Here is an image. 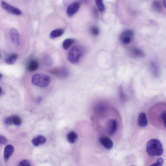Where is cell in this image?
Returning <instances> with one entry per match:
<instances>
[{
    "instance_id": "obj_16",
    "label": "cell",
    "mask_w": 166,
    "mask_h": 166,
    "mask_svg": "<svg viewBox=\"0 0 166 166\" xmlns=\"http://www.w3.org/2000/svg\"><path fill=\"white\" fill-rule=\"evenodd\" d=\"M150 68L152 74L154 77H158L159 74V69L157 64L155 62H151L150 63Z\"/></svg>"
},
{
    "instance_id": "obj_3",
    "label": "cell",
    "mask_w": 166,
    "mask_h": 166,
    "mask_svg": "<svg viewBox=\"0 0 166 166\" xmlns=\"http://www.w3.org/2000/svg\"><path fill=\"white\" fill-rule=\"evenodd\" d=\"M51 79L48 75L41 74L34 75L32 78V83L38 86L42 87H47L51 82Z\"/></svg>"
},
{
    "instance_id": "obj_25",
    "label": "cell",
    "mask_w": 166,
    "mask_h": 166,
    "mask_svg": "<svg viewBox=\"0 0 166 166\" xmlns=\"http://www.w3.org/2000/svg\"><path fill=\"white\" fill-rule=\"evenodd\" d=\"M90 31L91 34L94 36H98L100 33L99 29L98 27L96 26H93L92 27Z\"/></svg>"
},
{
    "instance_id": "obj_21",
    "label": "cell",
    "mask_w": 166,
    "mask_h": 166,
    "mask_svg": "<svg viewBox=\"0 0 166 166\" xmlns=\"http://www.w3.org/2000/svg\"><path fill=\"white\" fill-rule=\"evenodd\" d=\"M18 58V55L16 54H13L9 56L6 60V63L8 65L14 64Z\"/></svg>"
},
{
    "instance_id": "obj_7",
    "label": "cell",
    "mask_w": 166,
    "mask_h": 166,
    "mask_svg": "<svg viewBox=\"0 0 166 166\" xmlns=\"http://www.w3.org/2000/svg\"><path fill=\"white\" fill-rule=\"evenodd\" d=\"M4 122L7 125L14 124L15 126H19L21 125L22 121L18 116L13 115L6 118L5 119Z\"/></svg>"
},
{
    "instance_id": "obj_24",
    "label": "cell",
    "mask_w": 166,
    "mask_h": 166,
    "mask_svg": "<svg viewBox=\"0 0 166 166\" xmlns=\"http://www.w3.org/2000/svg\"><path fill=\"white\" fill-rule=\"evenodd\" d=\"M43 60L44 63L49 66H51L52 65V60L49 56L45 55L43 56Z\"/></svg>"
},
{
    "instance_id": "obj_6",
    "label": "cell",
    "mask_w": 166,
    "mask_h": 166,
    "mask_svg": "<svg viewBox=\"0 0 166 166\" xmlns=\"http://www.w3.org/2000/svg\"><path fill=\"white\" fill-rule=\"evenodd\" d=\"M118 127V122L116 120H110L106 124V129L108 134L110 135H113L116 132Z\"/></svg>"
},
{
    "instance_id": "obj_30",
    "label": "cell",
    "mask_w": 166,
    "mask_h": 166,
    "mask_svg": "<svg viewBox=\"0 0 166 166\" xmlns=\"http://www.w3.org/2000/svg\"><path fill=\"white\" fill-rule=\"evenodd\" d=\"M78 1H79L78 2L80 3H81L85 4L88 3L89 1V0H78Z\"/></svg>"
},
{
    "instance_id": "obj_23",
    "label": "cell",
    "mask_w": 166,
    "mask_h": 166,
    "mask_svg": "<svg viewBox=\"0 0 166 166\" xmlns=\"http://www.w3.org/2000/svg\"><path fill=\"white\" fill-rule=\"evenodd\" d=\"M95 1L99 10L100 12H103L105 10V7L103 3V0H95Z\"/></svg>"
},
{
    "instance_id": "obj_9",
    "label": "cell",
    "mask_w": 166,
    "mask_h": 166,
    "mask_svg": "<svg viewBox=\"0 0 166 166\" xmlns=\"http://www.w3.org/2000/svg\"><path fill=\"white\" fill-rule=\"evenodd\" d=\"M51 72L53 74L61 78H66L69 75L68 69L65 68H55L52 70Z\"/></svg>"
},
{
    "instance_id": "obj_34",
    "label": "cell",
    "mask_w": 166,
    "mask_h": 166,
    "mask_svg": "<svg viewBox=\"0 0 166 166\" xmlns=\"http://www.w3.org/2000/svg\"><path fill=\"white\" fill-rule=\"evenodd\" d=\"M2 77V75L1 74V73H0V79H1Z\"/></svg>"
},
{
    "instance_id": "obj_33",
    "label": "cell",
    "mask_w": 166,
    "mask_h": 166,
    "mask_svg": "<svg viewBox=\"0 0 166 166\" xmlns=\"http://www.w3.org/2000/svg\"><path fill=\"white\" fill-rule=\"evenodd\" d=\"M1 93H2L1 89V87H0V95H1Z\"/></svg>"
},
{
    "instance_id": "obj_19",
    "label": "cell",
    "mask_w": 166,
    "mask_h": 166,
    "mask_svg": "<svg viewBox=\"0 0 166 166\" xmlns=\"http://www.w3.org/2000/svg\"><path fill=\"white\" fill-rule=\"evenodd\" d=\"M67 139L68 141L71 144H74L77 141L78 136L74 132H71L68 134Z\"/></svg>"
},
{
    "instance_id": "obj_29",
    "label": "cell",
    "mask_w": 166,
    "mask_h": 166,
    "mask_svg": "<svg viewBox=\"0 0 166 166\" xmlns=\"http://www.w3.org/2000/svg\"><path fill=\"white\" fill-rule=\"evenodd\" d=\"M7 142L6 138L1 135H0V144H6Z\"/></svg>"
},
{
    "instance_id": "obj_32",
    "label": "cell",
    "mask_w": 166,
    "mask_h": 166,
    "mask_svg": "<svg viewBox=\"0 0 166 166\" xmlns=\"http://www.w3.org/2000/svg\"><path fill=\"white\" fill-rule=\"evenodd\" d=\"M166 0H164V1H163V4H164V5L165 6V4H166Z\"/></svg>"
},
{
    "instance_id": "obj_1",
    "label": "cell",
    "mask_w": 166,
    "mask_h": 166,
    "mask_svg": "<svg viewBox=\"0 0 166 166\" xmlns=\"http://www.w3.org/2000/svg\"><path fill=\"white\" fill-rule=\"evenodd\" d=\"M146 151L150 156H159L163 154L164 149L161 142L159 140L153 139L147 144Z\"/></svg>"
},
{
    "instance_id": "obj_18",
    "label": "cell",
    "mask_w": 166,
    "mask_h": 166,
    "mask_svg": "<svg viewBox=\"0 0 166 166\" xmlns=\"http://www.w3.org/2000/svg\"><path fill=\"white\" fill-rule=\"evenodd\" d=\"M132 53L135 56L139 58H144L145 54L142 50L139 48H135L132 49Z\"/></svg>"
},
{
    "instance_id": "obj_12",
    "label": "cell",
    "mask_w": 166,
    "mask_h": 166,
    "mask_svg": "<svg viewBox=\"0 0 166 166\" xmlns=\"http://www.w3.org/2000/svg\"><path fill=\"white\" fill-rule=\"evenodd\" d=\"M10 35L11 40L13 43L17 45L20 44V34L16 29L11 28L10 30Z\"/></svg>"
},
{
    "instance_id": "obj_2",
    "label": "cell",
    "mask_w": 166,
    "mask_h": 166,
    "mask_svg": "<svg viewBox=\"0 0 166 166\" xmlns=\"http://www.w3.org/2000/svg\"><path fill=\"white\" fill-rule=\"evenodd\" d=\"M84 52L85 49L83 46H75L70 50L68 53V60L73 64L78 63L84 55Z\"/></svg>"
},
{
    "instance_id": "obj_4",
    "label": "cell",
    "mask_w": 166,
    "mask_h": 166,
    "mask_svg": "<svg viewBox=\"0 0 166 166\" xmlns=\"http://www.w3.org/2000/svg\"><path fill=\"white\" fill-rule=\"evenodd\" d=\"M134 37L132 31L127 30L124 31L119 36V40L123 44L128 45L132 42Z\"/></svg>"
},
{
    "instance_id": "obj_17",
    "label": "cell",
    "mask_w": 166,
    "mask_h": 166,
    "mask_svg": "<svg viewBox=\"0 0 166 166\" xmlns=\"http://www.w3.org/2000/svg\"><path fill=\"white\" fill-rule=\"evenodd\" d=\"M64 32L62 29H57L54 30L50 33V37L51 39H54L62 35Z\"/></svg>"
},
{
    "instance_id": "obj_8",
    "label": "cell",
    "mask_w": 166,
    "mask_h": 166,
    "mask_svg": "<svg viewBox=\"0 0 166 166\" xmlns=\"http://www.w3.org/2000/svg\"><path fill=\"white\" fill-rule=\"evenodd\" d=\"M80 7V3L78 2L73 3L68 7L67 13L69 17H71L78 11Z\"/></svg>"
},
{
    "instance_id": "obj_13",
    "label": "cell",
    "mask_w": 166,
    "mask_h": 166,
    "mask_svg": "<svg viewBox=\"0 0 166 166\" xmlns=\"http://www.w3.org/2000/svg\"><path fill=\"white\" fill-rule=\"evenodd\" d=\"M138 124V126L141 128H144L147 126L148 119L145 113H141L139 115Z\"/></svg>"
},
{
    "instance_id": "obj_15",
    "label": "cell",
    "mask_w": 166,
    "mask_h": 166,
    "mask_svg": "<svg viewBox=\"0 0 166 166\" xmlns=\"http://www.w3.org/2000/svg\"><path fill=\"white\" fill-rule=\"evenodd\" d=\"M38 67V62L36 60H32L29 62L27 67V68L28 71L33 72L37 70Z\"/></svg>"
},
{
    "instance_id": "obj_31",
    "label": "cell",
    "mask_w": 166,
    "mask_h": 166,
    "mask_svg": "<svg viewBox=\"0 0 166 166\" xmlns=\"http://www.w3.org/2000/svg\"><path fill=\"white\" fill-rule=\"evenodd\" d=\"M42 99L41 98H39L37 99V102L38 103H39L41 101Z\"/></svg>"
},
{
    "instance_id": "obj_14",
    "label": "cell",
    "mask_w": 166,
    "mask_h": 166,
    "mask_svg": "<svg viewBox=\"0 0 166 166\" xmlns=\"http://www.w3.org/2000/svg\"><path fill=\"white\" fill-rule=\"evenodd\" d=\"M47 141L46 138L42 136H39L33 139L32 143L35 146H38L41 145H43Z\"/></svg>"
},
{
    "instance_id": "obj_28",
    "label": "cell",
    "mask_w": 166,
    "mask_h": 166,
    "mask_svg": "<svg viewBox=\"0 0 166 166\" xmlns=\"http://www.w3.org/2000/svg\"><path fill=\"white\" fill-rule=\"evenodd\" d=\"M166 111L162 112L160 115V118L162 122L163 123L165 128L166 127L165 124Z\"/></svg>"
},
{
    "instance_id": "obj_10",
    "label": "cell",
    "mask_w": 166,
    "mask_h": 166,
    "mask_svg": "<svg viewBox=\"0 0 166 166\" xmlns=\"http://www.w3.org/2000/svg\"><path fill=\"white\" fill-rule=\"evenodd\" d=\"M99 141L103 146L108 150L112 148L113 147V143L111 139L106 136H103L99 138Z\"/></svg>"
},
{
    "instance_id": "obj_22",
    "label": "cell",
    "mask_w": 166,
    "mask_h": 166,
    "mask_svg": "<svg viewBox=\"0 0 166 166\" xmlns=\"http://www.w3.org/2000/svg\"><path fill=\"white\" fill-rule=\"evenodd\" d=\"M75 40L71 38H68L65 40L63 43V47L65 50L68 49L74 43Z\"/></svg>"
},
{
    "instance_id": "obj_35",
    "label": "cell",
    "mask_w": 166,
    "mask_h": 166,
    "mask_svg": "<svg viewBox=\"0 0 166 166\" xmlns=\"http://www.w3.org/2000/svg\"><path fill=\"white\" fill-rule=\"evenodd\" d=\"M1 57V54H0V57Z\"/></svg>"
},
{
    "instance_id": "obj_5",
    "label": "cell",
    "mask_w": 166,
    "mask_h": 166,
    "mask_svg": "<svg viewBox=\"0 0 166 166\" xmlns=\"http://www.w3.org/2000/svg\"><path fill=\"white\" fill-rule=\"evenodd\" d=\"M1 6L3 9L10 13L16 15H20L22 14V11L20 9L11 6L5 1H2Z\"/></svg>"
},
{
    "instance_id": "obj_26",
    "label": "cell",
    "mask_w": 166,
    "mask_h": 166,
    "mask_svg": "<svg viewBox=\"0 0 166 166\" xmlns=\"http://www.w3.org/2000/svg\"><path fill=\"white\" fill-rule=\"evenodd\" d=\"M164 160L162 158L159 157L157 158L156 162L150 165L151 166H162L164 164Z\"/></svg>"
},
{
    "instance_id": "obj_27",
    "label": "cell",
    "mask_w": 166,
    "mask_h": 166,
    "mask_svg": "<svg viewBox=\"0 0 166 166\" xmlns=\"http://www.w3.org/2000/svg\"><path fill=\"white\" fill-rule=\"evenodd\" d=\"M19 166H29L31 165L30 162L27 160H24L21 161L18 165Z\"/></svg>"
},
{
    "instance_id": "obj_11",
    "label": "cell",
    "mask_w": 166,
    "mask_h": 166,
    "mask_svg": "<svg viewBox=\"0 0 166 166\" xmlns=\"http://www.w3.org/2000/svg\"><path fill=\"white\" fill-rule=\"evenodd\" d=\"M14 151V147L12 145L8 144L5 146L4 152V159L5 162L9 160Z\"/></svg>"
},
{
    "instance_id": "obj_20",
    "label": "cell",
    "mask_w": 166,
    "mask_h": 166,
    "mask_svg": "<svg viewBox=\"0 0 166 166\" xmlns=\"http://www.w3.org/2000/svg\"><path fill=\"white\" fill-rule=\"evenodd\" d=\"M152 9L153 10L156 12H160L162 9V6L160 1L158 0L154 1L152 4Z\"/></svg>"
}]
</instances>
